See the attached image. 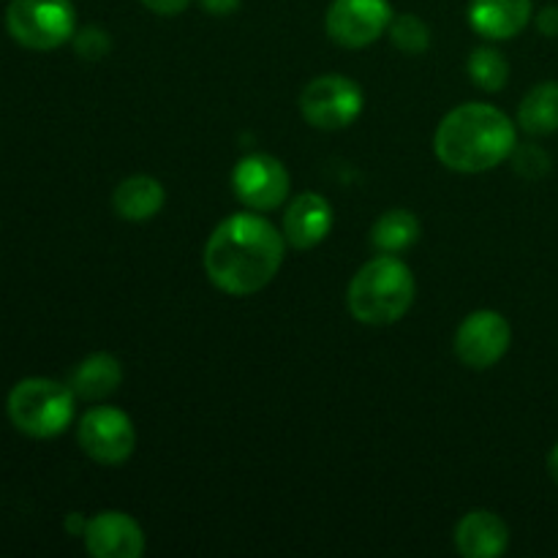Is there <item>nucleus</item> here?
<instances>
[{
    "instance_id": "1",
    "label": "nucleus",
    "mask_w": 558,
    "mask_h": 558,
    "mask_svg": "<svg viewBox=\"0 0 558 558\" xmlns=\"http://www.w3.org/2000/svg\"><path fill=\"white\" fill-rule=\"evenodd\" d=\"M283 234L256 213H234L213 229L205 245V272L232 298L262 292L283 265Z\"/></svg>"
},
{
    "instance_id": "2",
    "label": "nucleus",
    "mask_w": 558,
    "mask_h": 558,
    "mask_svg": "<svg viewBox=\"0 0 558 558\" xmlns=\"http://www.w3.org/2000/svg\"><path fill=\"white\" fill-rule=\"evenodd\" d=\"M518 145L515 123L490 104H461L445 114L434 136L439 161L452 172L480 174L499 167Z\"/></svg>"
},
{
    "instance_id": "3",
    "label": "nucleus",
    "mask_w": 558,
    "mask_h": 558,
    "mask_svg": "<svg viewBox=\"0 0 558 558\" xmlns=\"http://www.w3.org/2000/svg\"><path fill=\"white\" fill-rule=\"evenodd\" d=\"M414 276L396 254L365 262L347 292L349 311L360 325H396L414 303Z\"/></svg>"
},
{
    "instance_id": "4",
    "label": "nucleus",
    "mask_w": 558,
    "mask_h": 558,
    "mask_svg": "<svg viewBox=\"0 0 558 558\" xmlns=\"http://www.w3.org/2000/svg\"><path fill=\"white\" fill-rule=\"evenodd\" d=\"M74 398L71 387L33 376V379L16 381L5 401V412L20 434L31 439H54L74 420Z\"/></svg>"
},
{
    "instance_id": "5",
    "label": "nucleus",
    "mask_w": 558,
    "mask_h": 558,
    "mask_svg": "<svg viewBox=\"0 0 558 558\" xmlns=\"http://www.w3.org/2000/svg\"><path fill=\"white\" fill-rule=\"evenodd\" d=\"M5 31L16 44L36 52L63 47L76 33V11L71 0H11L5 9Z\"/></svg>"
},
{
    "instance_id": "6",
    "label": "nucleus",
    "mask_w": 558,
    "mask_h": 558,
    "mask_svg": "<svg viewBox=\"0 0 558 558\" xmlns=\"http://www.w3.org/2000/svg\"><path fill=\"white\" fill-rule=\"evenodd\" d=\"M300 112L314 129H347L363 112V87L343 74L316 76L300 93Z\"/></svg>"
},
{
    "instance_id": "7",
    "label": "nucleus",
    "mask_w": 558,
    "mask_h": 558,
    "mask_svg": "<svg viewBox=\"0 0 558 558\" xmlns=\"http://www.w3.org/2000/svg\"><path fill=\"white\" fill-rule=\"evenodd\" d=\"M76 441L82 452L104 466H118L131 458L136 447L134 423L125 412L114 407H96L80 420Z\"/></svg>"
},
{
    "instance_id": "8",
    "label": "nucleus",
    "mask_w": 558,
    "mask_h": 558,
    "mask_svg": "<svg viewBox=\"0 0 558 558\" xmlns=\"http://www.w3.org/2000/svg\"><path fill=\"white\" fill-rule=\"evenodd\" d=\"M390 0H332L327 9V36L347 49H363L390 31Z\"/></svg>"
},
{
    "instance_id": "9",
    "label": "nucleus",
    "mask_w": 558,
    "mask_h": 558,
    "mask_svg": "<svg viewBox=\"0 0 558 558\" xmlns=\"http://www.w3.org/2000/svg\"><path fill=\"white\" fill-rule=\"evenodd\" d=\"M232 191L248 210L270 213L289 196V172L278 158L267 153H251L234 167Z\"/></svg>"
},
{
    "instance_id": "10",
    "label": "nucleus",
    "mask_w": 558,
    "mask_h": 558,
    "mask_svg": "<svg viewBox=\"0 0 558 558\" xmlns=\"http://www.w3.org/2000/svg\"><path fill=\"white\" fill-rule=\"evenodd\" d=\"M512 330L496 311H474L461 322L456 332V354L466 368H494L507 354Z\"/></svg>"
},
{
    "instance_id": "11",
    "label": "nucleus",
    "mask_w": 558,
    "mask_h": 558,
    "mask_svg": "<svg viewBox=\"0 0 558 558\" xmlns=\"http://www.w3.org/2000/svg\"><path fill=\"white\" fill-rule=\"evenodd\" d=\"M85 548L96 558H140L145 554V534L125 512H98L87 521Z\"/></svg>"
},
{
    "instance_id": "12",
    "label": "nucleus",
    "mask_w": 558,
    "mask_h": 558,
    "mask_svg": "<svg viewBox=\"0 0 558 558\" xmlns=\"http://www.w3.org/2000/svg\"><path fill=\"white\" fill-rule=\"evenodd\" d=\"M332 229V207L322 194H300L283 213V238L292 248H316Z\"/></svg>"
},
{
    "instance_id": "13",
    "label": "nucleus",
    "mask_w": 558,
    "mask_h": 558,
    "mask_svg": "<svg viewBox=\"0 0 558 558\" xmlns=\"http://www.w3.org/2000/svg\"><path fill=\"white\" fill-rule=\"evenodd\" d=\"M532 20V0H472L469 25L490 41L518 36Z\"/></svg>"
},
{
    "instance_id": "14",
    "label": "nucleus",
    "mask_w": 558,
    "mask_h": 558,
    "mask_svg": "<svg viewBox=\"0 0 558 558\" xmlns=\"http://www.w3.org/2000/svg\"><path fill=\"white\" fill-rule=\"evenodd\" d=\"M510 545V529L499 515L488 510H474L456 526V548L466 558H496Z\"/></svg>"
},
{
    "instance_id": "15",
    "label": "nucleus",
    "mask_w": 558,
    "mask_h": 558,
    "mask_svg": "<svg viewBox=\"0 0 558 558\" xmlns=\"http://www.w3.org/2000/svg\"><path fill=\"white\" fill-rule=\"evenodd\" d=\"M167 202V191L150 174H134L125 178L123 183L114 189L112 205L114 213L125 221H147V218L158 216Z\"/></svg>"
},
{
    "instance_id": "16",
    "label": "nucleus",
    "mask_w": 558,
    "mask_h": 558,
    "mask_svg": "<svg viewBox=\"0 0 558 558\" xmlns=\"http://www.w3.org/2000/svg\"><path fill=\"white\" fill-rule=\"evenodd\" d=\"M120 381H123V368H120L118 357L107 352H96L76 365L69 387L74 390L76 398L101 401V398L112 396L118 390Z\"/></svg>"
},
{
    "instance_id": "17",
    "label": "nucleus",
    "mask_w": 558,
    "mask_h": 558,
    "mask_svg": "<svg viewBox=\"0 0 558 558\" xmlns=\"http://www.w3.org/2000/svg\"><path fill=\"white\" fill-rule=\"evenodd\" d=\"M518 123L532 136H548L558 131V82H543L526 93L518 107Z\"/></svg>"
},
{
    "instance_id": "18",
    "label": "nucleus",
    "mask_w": 558,
    "mask_h": 558,
    "mask_svg": "<svg viewBox=\"0 0 558 558\" xmlns=\"http://www.w3.org/2000/svg\"><path fill=\"white\" fill-rule=\"evenodd\" d=\"M420 240V221L412 210L403 207H392V210L381 213L379 221L371 229V243L381 254H401V251L412 248Z\"/></svg>"
},
{
    "instance_id": "19",
    "label": "nucleus",
    "mask_w": 558,
    "mask_h": 558,
    "mask_svg": "<svg viewBox=\"0 0 558 558\" xmlns=\"http://www.w3.org/2000/svg\"><path fill=\"white\" fill-rule=\"evenodd\" d=\"M469 76L485 93H496L510 80V65H507L505 54L499 49L480 47L469 54Z\"/></svg>"
},
{
    "instance_id": "20",
    "label": "nucleus",
    "mask_w": 558,
    "mask_h": 558,
    "mask_svg": "<svg viewBox=\"0 0 558 558\" xmlns=\"http://www.w3.org/2000/svg\"><path fill=\"white\" fill-rule=\"evenodd\" d=\"M390 38L401 52L420 54L430 47V31L420 16L398 14L390 22Z\"/></svg>"
},
{
    "instance_id": "21",
    "label": "nucleus",
    "mask_w": 558,
    "mask_h": 558,
    "mask_svg": "<svg viewBox=\"0 0 558 558\" xmlns=\"http://www.w3.org/2000/svg\"><path fill=\"white\" fill-rule=\"evenodd\" d=\"M510 158L515 163V172L529 180H537L550 172V156L539 145H515Z\"/></svg>"
},
{
    "instance_id": "22",
    "label": "nucleus",
    "mask_w": 558,
    "mask_h": 558,
    "mask_svg": "<svg viewBox=\"0 0 558 558\" xmlns=\"http://www.w3.org/2000/svg\"><path fill=\"white\" fill-rule=\"evenodd\" d=\"M74 49L85 60H101L109 52V33L101 27H85L74 33Z\"/></svg>"
},
{
    "instance_id": "23",
    "label": "nucleus",
    "mask_w": 558,
    "mask_h": 558,
    "mask_svg": "<svg viewBox=\"0 0 558 558\" xmlns=\"http://www.w3.org/2000/svg\"><path fill=\"white\" fill-rule=\"evenodd\" d=\"M142 3H145L150 11H156V14L174 16V14H183V11L189 9L191 0H142Z\"/></svg>"
},
{
    "instance_id": "24",
    "label": "nucleus",
    "mask_w": 558,
    "mask_h": 558,
    "mask_svg": "<svg viewBox=\"0 0 558 558\" xmlns=\"http://www.w3.org/2000/svg\"><path fill=\"white\" fill-rule=\"evenodd\" d=\"M537 27L545 36H558V9L556 5H548L537 14Z\"/></svg>"
},
{
    "instance_id": "25",
    "label": "nucleus",
    "mask_w": 558,
    "mask_h": 558,
    "mask_svg": "<svg viewBox=\"0 0 558 558\" xmlns=\"http://www.w3.org/2000/svg\"><path fill=\"white\" fill-rule=\"evenodd\" d=\"M202 9L207 11V14H216V16H227L232 14L234 9L240 5V0H199Z\"/></svg>"
},
{
    "instance_id": "26",
    "label": "nucleus",
    "mask_w": 558,
    "mask_h": 558,
    "mask_svg": "<svg viewBox=\"0 0 558 558\" xmlns=\"http://www.w3.org/2000/svg\"><path fill=\"white\" fill-rule=\"evenodd\" d=\"M65 529H69L71 534H85V529H87V521L82 515H69V521H65Z\"/></svg>"
},
{
    "instance_id": "27",
    "label": "nucleus",
    "mask_w": 558,
    "mask_h": 558,
    "mask_svg": "<svg viewBox=\"0 0 558 558\" xmlns=\"http://www.w3.org/2000/svg\"><path fill=\"white\" fill-rule=\"evenodd\" d=\"M548 472H550V477H554V483L558 485V445L550 450V456H548Z\"/></svg>"
}]
</instances>
